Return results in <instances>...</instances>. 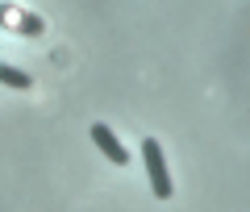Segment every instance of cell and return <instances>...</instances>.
Segmentation results:
<instances>
[{
    "mask_svg": "<svg viewBox=\"0 0 250 212\" xmlns=\"http://www.w3.org/2000/svg\"><path fill=\"white\" fill-rule=\"evenodd\" d=\"M142 162H146V175H150V192L159 200H171L175 183H171V171H167V158H163V146L154 137L142 141Z\"/></svg>",
    "mask_w": 250,
    "mask_h": 212,
    "instance_id": "cell-1",
    "label": "cell"
},
{
    "mask_svg": "<svg viewBox=\"0 0 250 212\" xmlns=\"http://www.w3.org/2000/svg\"><path fill=\"white\" fill-rule=\"evenodd\" d=\"M0 25L4 29H13V34H21V38H38L42 34V21L34 17V13H25V9H17V4H0Z\"/></svg>",
    "mask_w": 250,
    "mask_h": 212,
    "instance_id": "cell-2",
    "label": "cell"
},
{
    "mask_svg": "<svg viewBox=\"0 0 250 212\" xmlns=\"http://www.w3.org/2000/svg\"><path fill=\"white\" fill-rule=\"evenodd\" d=\"M92 141L100 146V154H104V158L113 162V167H129V150H125L121 141H117V133L108 129L104 121H96V125H92Z\"/></svg>",
    "mask_w": 250,
    "mask_h": 212,
    "instance_id": "cell-3",
    "label": "cell"
},
{
    "mask_svg": "<svg viewBox=\"0 0 250 212\" xmlns=\"http://www.w3.org/2000/svg\"><path fill=\"white\" fill-rule=\"evenodd\" d=\"M0 83H4V88H17V92H29V88H34V75H29V71H21V67L0 62Z\"/></svg>",
    "mask_w": 250,
    "mask_h": 212,
    "instance_id": "cell-4",
    "label": "cell"
}]
</instances>
